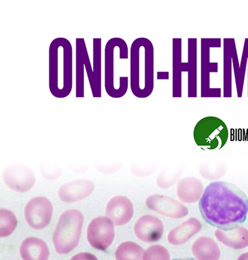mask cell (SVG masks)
Wrapping results in <instances>:
<instances>
[{"label": "cell", "mask_w": 248, "mask_h": 260, "mask_svg": "<svg viewBox=\"0 0 248 260\" xmlns=\"http://www.w3.org/2000/svg\"><path fill=\"white\" fill-rule=\"evenodd\" d=\"M236 48L234 38L224 39V96L232 98V67L233 50Z\"/></svg>", "instance_id": "22"}, {"label": "cell", "mask_w": 248, "mask_h": 260, "mask_svg": "<svg viewBox=\"0 0 248 260\" xmlns=\"http://www.w3.org/2000/svg\"><path fill=\"white\" fill-rule=\"evenodd\" d=\"M134 208L132 201L126 196L113 197L107 204L106 215L115 225H122L130 222L134 216Z\"/></svg>", "instance_id": "14"}, {"label": "cell", "mask_w": 248, "mask_h": 260, "mask_svg": "<svg viewBox=\"0 0 248 260\" xmlns=\"http://www.w3.org/2000/svg\"><path fill=\"white\" fill-rule=\"evenodd\" d=\"M20 254L25 260H46L49 257L47 245L42 239L29 237L24 240L20 246Z\"/></svg>", "instance_id": "19"}, {"label": "cell", "mask_w": 248, "mask_h": 260, "mask_svg": "<svg viewBox=\"0 0 248 260\" xmlns=\"http://www.w3.org/2000/svg\"><path fill=\"white\" fill-rule=\"evenodd\" d=\"M120 38H113L107 42L104 50V86L108 96L114 99L122 98L123 94L117 88L115 78V60L116 52L124 42Z\"/></svg>", "instance_id": "10"}, {"label": "cell", "mask_w": 248, "mask_h": 260, "mask_svg": "<svg viewBox=\"0 0 248 260\" xmlns=\"http://www.w3.org/2000/svg\"><path fill=\"white\" fill-rule=\"evenodd\" d=\"M157 80H169L168 72H157Z\"/></svg>", "instance_id": "27"}, {"label": "cell", "mask_w": 248, "mask_h": 260, "mask_svg": "<svg viewBox=\"0 0 248 260\" xmlns=\"http://www.w3.org/2000/svg\"><path fill=\"white\" fill-rule=\"evenodd\" d=\"M86 237L94 249L106 251L114 239V223L108 217H96L88 225Z\"/></svg>", "instance_id": "8"}, {"label": "cell", "mask_w": 248, "mask_h": 260, "mask_svg": "<svg viewBox=\"0 0 248 260\" xmlns=\"http://www.w3.org/2000/svg\"><path fill=\"white\" fill-rule=\"evenodd\" d=\"M18 221L15 214L7 209L0 210V236L7 237L13 234Z\"/></svg>", "instance_id": "25"}, {"label": "cell", "mask_w": 248, "mask_h": 260, "mask_svg": "<svg viewBox=\"0 0 248 260\" xmlns=\"http://www.w3.org/2000/svg\"><path fill=\"white\" fill-rule=\"evenodd\" d=\"M134 233L138 239L144 243H154L162 238L164 225L155 215H143L135 223Z\"/></svg>", "instance_id": "13"}, {"label": "cell", "mask_w": 248, "mask_h": 260, "mask_svg": "<svg viewBox=\"0 0 248 260\" xmlns=\"http://www.w3.org/2000/svg\"><path fill=\"white\" fill-rule=\"evenodd\" d=\"M88 53L85 40L76 39V96H84V58Z\"/></svg>", "instance_id": "21"}, {"label": "cell", "mask_w": 248, "mask_h": 260, "mask_svg": "<svg viewBox=\"0 0 248 260\" xmlns=\"http://www.w3.org/2000/svg\"><path fill=\"white\" fill-rule=\"evenodd\" d=\"M199 211L205 222L218 229L231 230L247 219V194L234 183L213 181L203 191Z\"/></svg>", "instance_id": "1"}, {"label": "cell", "mask_w": 248, "mask_h": 260, "mask_svg": "<svg viewBox=\"0 0 248 260\" xmlns=\"http://www.w3.org/2000/svg\"><path fill=\"white\" fill-rule=\"evenodd\" d=\"M94 189L95 185L91 181L77 179L62 185L58 189V195L64 202H77L91 194Z\"/></svg>", "instance_id": "15"}, {"label": "cell", "mask_w": 248, "mask_h": 260, "mask_svg": "<svg viewBox=\"0 0 248 260\" xmlns=\"http://www.w3.org/2000/svg\"><path fill=\"white\" fill-rule=\"evenodd\" d=\"M53 207L49 199L43 197H34L25 205V219L32 229L40 231L45 229L51 220Z\"/></svg>", "instance_id": "9"}, {"label": "cell", "mask_w": 248, "mask_h": 260, "mask_svg": "<svg viewBox=\"0 0 248 260\" xmlns=\"http://www.w3.org/2000/svg\"><path fill=\"white\" fill-rule=\"evenodd\" d=\"M214 235L218 241L232 249H241L248 247V231L243 226L231 230L217 229Z\"/></svg>", "instance_id": "18"}, {"label": "cell", "mask_w": 248, "mask_h": 260, "mask_svg": "<svg viewBox=\"0 0 248 260\" xmlns=\"http://www.w3.org/2000/svg\"><path fill=\"white\" fill-rule=\"evenodd\" d=\"M203 191V183L196 177H185L177 183V196L181 202L196 203L200 200Z\"/></svg>", "instance_id": "17"}, {"label": "cell", "mask_w": 248, "mask_h": 260, "mask_svg": "<svg viewBox=\"0 0 248 260\" xmlns=\"http://www.w3.org/2000/svg\"><path fill=\"white\" fill-rule=\"evenodd\" d=\"M130 87L140 99L148 98L154 90V50L148 38H137L131 46Z\"/></svg>", "instance_id": "3"}, {"label": "cell", "mask_w": 248, "mask_h": 260, "mask_svg": "<svg viewBox=\"0 0 248 260\" xmlns=\"http://www.w3.org/2000/svg\"><path fill=\"white\" fill-rule=\"evenodd\" d=\"M83 223V215L76 209H69L60 215L52 235L54 249L58 253H69L77 247Z\"/></svg>", "instance_id": "5"}, {"label": "cell", "mask_w": 248, "mask_h": 260, "mask_svg": "<svg viewBox=\"0 0 248 260\" xmlns=\"http://www.w3.org/2000/svg\"><path fill=\"white\" fill-rule=\"evenodd\" d=\"M4 181L14 191L24 192L29 191L36 182L35 175L29 167L23 165H12L4 172Z\"/></svg>", "instance_id": "12"}, {"label": "cell", "mask_w": 248, "mask_h": 260, "mask_svg": "<svg viewBox=\"0 0 248 260\" xmlns=\"http://www.w3.org/2000/svg\"><path fill=\"white\" fill-rule=\"evenodd\" d=\"M221 38H202L201 40V96L221 98V88H210V74L218 73V62H210V49L221 48Z\"/></svg>", "instance_id": "7"}, {"label": "cell", "mask_w": 248, "mask_h": 260, "mask_svg": "<svg viewBox=\"0 0 248 260\" xmlns=\"http://www.w3.org/2000/svg\"><path fill=\"white\" fill-rule=\"evenodd\" d=\"M191 251L195 259L199 260L219 259L221 255L216 242L205 236L199 237L193 242Z\"/></svg>", "instance_id": "20"}, {"label": "cell", "mask_w": 248, "mask_h": 260, "mask_svg": "<svg viewBox=\"0 0 248 260\" xmlns=\"http://www.w3.org/2000/svg\"><path fill=\"white\" fill-rule=\"evenodd\" d=\"M144 249L132 241L123 242L117 248L115 256L118 260H140L144 257Z\"/></svg>", "instance_id": "24"}, {"label": "cell", "mask_w": 248, "mask_h": 260, "mask_svg": "<svg viewBox=\"0 0 248 260\" xmlns=\"http://www.w3.org/2000/svg\"><path fill=\"white\" fill-rule=\"evenodd\" d=\"M92 70L96 80V86L92 92L95 98L102 96V39L92 40Z\"/></svg>", "instance_id": "23"}, {"label": "cell", "mask_w": 248, "mask_h": 260, "mask_svg": "<svg viewBox=\"0 0 248 260\" xmlns=\"http://www.w3.org/2000/svg\"><path fill=\"white\" fill-rule=\"evenodd\" d=\"M172 46V92L173 98H181V74L188 72V96H197V39L188 40V62L181 61V38H173Z\"/></svg>", "instance_id": "4"}, {"label": "cell", "mask_w": 248, "mask_h": 260, "mask_svg": "<svg viewBox=\"0 0 248 260\" xmlns=\"http://www.w3.org/2000/svg\"><path fill=\"white\" fill-rule=\"evenodd\" d=\"M170 253L165 247L160 245L150 246L144 253V260H168L170 259Z\"/></svg>", "instance_id": "26"}, {"label": "cell", "mask_w": 248, "mask_h": 260, "mask_svg": "<svg viewBox=\"0 0 248 260\" xmlns=\"http://www.w3.org/2000/svg\"><path fill=\"white\" fill-rule=\"evenodd\" d=\"M48 86L54 98L69 96L73 88V48L65 38H56L48 50Z\"/></svg>", "instance_id": "2"}, {"label": "cell", "mask_w": 248, "mask_h": 260, "mask_svg": "<svg viewBox=\"0 0 248 260\" xmlns=\"http://www.w3.org/2000/svg\"><path fill=\"white\" fill-rule=\"evenodd\" d=\"M202 229V223L198 219L191 217L173 228L169 232L167 241L173 245H181L196 235Z\"/></svg>", "instance_id": "16"}, {"label": "cell", "mask_w": 248, "mask_h": 260, "mask_svg": "<svg viewBox=\"0 0 248 260\" xmlns=\"http://www.w3.org/2000/svg\"><path fill=\"white\" fill-rule=\"evenodd\" d=\"M197 146L208 150L223 148L229 138V130L221 119L207 116L197 123L193 132Z\"/></svg>", "instance_id": "6"}, {"label": "cell", "mask_w": 248, "mask_h": 260, "mask_svg": "<svg viewBox=\"0 0 248 260\" xmlns=\"http://www.w3.org/2000/svg\"><path fill=\"white\" fill-rule=\"evenodd\" d=\"M244 44H245L246 46H247V67H248V38H246L245 40V41H244ZM247 93H248V77H247ZM248 96V94H247Z\"/></svg>", "instance_id": "28"}, {"label": "cell", "mask_w": 248, "mask_h": 260, "mask_svg": "<svg viewBox=\"0 0 248 260\" xmlns=\"http://www.w3.org/2000/svg\"><path fill=\"white\" fill-rule=\"evenodd\" d=\"M146 205L150 210L171 219L183 218L189 213V209L180 201L165 195H151L146 199Z\"/></svg>", "instance_id": "11"}]
</instances>
